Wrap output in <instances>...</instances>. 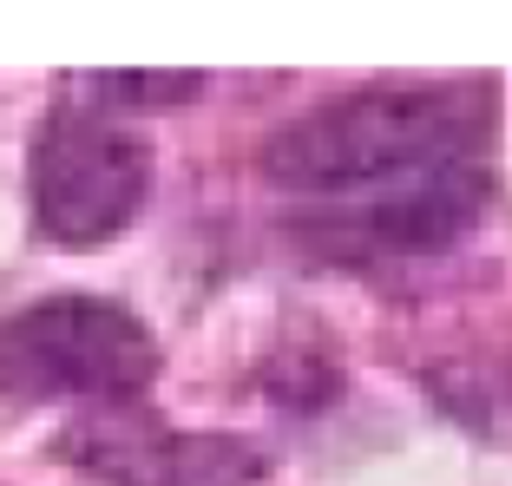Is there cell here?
<instances>
[{"mask_svg": "<svg viewBox=\"0 0 512 486\" xmlns=\"http://www.w3.org/2000/svg\"><path fill=\"white\" fill-rule=\"evenodd\" d=\"M486 152H493V92L480 79L362 86L270 132L263 178L289 198L342 204L447 165H486Z\"/></svg>", "mask_w": 512, "mask_h": 486, "instance_id": "cell-1", "label": "cell"}, {"mask_svg": "<svg viewBox=\"0 0 512 486\" xmlns=\"http://www.w3.org/2000/svg\"><path fill=\"white\" fill-rule=\"evenodd\" d=\"M493 198V171L486 165H447L407 184H381L362 198L316 204V237L329 250H362V257H427L460 243L486 217Z\"/></svg>", "mask_w": 512, "mask_h": 486, "instance_id": "cell-4", "label": "cell"}, {"mask_svg": "<svg viewBox=\"0 0 512 486\" xmlns=\"http://www.w3.org/2000/svg\"><path fill=\"white\" fill-rule=\"evenodd\" d=\"M66 454L106 486H250L256 454L211 434H178L151 414H99L79 421Z\"/></svg>", "mask_w": 512, "mask_h": 486, "instance_id": "cell-5", "label": "cell"}, {"mask_svg": "<svg viewBox=\"0 0 512 486\" xmlns=\"http://www.w3.org/2000/svg\"><path fill=\"white\" fill-rule=\"evenodd\" d=\"M158 375V342L125 303L46 296L0 322V395L132 401Z\"/></svg>", "mask_w": 512, "mask_h": 486, "instance_id": "cell-2", "label": "cell"}, {"mask_svg": "<svg viewBox=\"0 0 512 486\" xmlns=\"http://www.w3.org/2000/svg\"><path fill=\"white\" fill-rule=\"evenodd\" d=\"M92 86L106 92V99H119V106L165 112V106H184V99H197V92H204V79H197V73H99Z\"/></svg>", "mask_w": 512, "mask_h": 486, "instance_id": "cell-6", "label": "cell"}, {"mask_svg": "<svg viewBox=\"0 0 512 486\" xmlns=\"http://www.w3.org/2000/svg\"><path fill=\"white\" fill-rule=\"evenodd\" d=\"M151 191V145L106 112H53L33 138V217L66 250L112 243Z\"/></svg>", "mask_w": 512, "mask_h": 486, "instance_id": "cell-3", "label": "cell"}]
</instances>
